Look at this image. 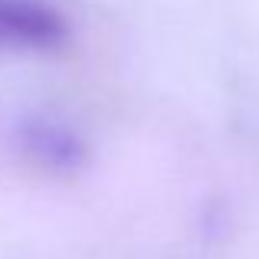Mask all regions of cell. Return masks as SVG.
Here are the masks:
<instances>
[{"mask_svg": "<svg viewBox=\"0 0 259 259\" xmlns=\"http://www.w3.org/2000/svg\"><path fill=\"white\" fill-rule=\"evenodd\" d=\"M13 151L26 171L50 181H76L89 167V141L56 115H30L13 132Z\"/></svg>", "mask_w": 259, "mask_h": 259, "instance_id": "6da1fadb", "label": "cell"}, {"mask_svg": "<svg viewBox=\"0 0 259 259\" xmlns=\"http://www.w3.org/2000/svg\"><path fill=\"white\" fill-rule=\"evenodd\" d=\"M69 39V20L50 0H0V50L59 53Z\"/></svg>", "mask_w": 259, "mask_h": 259, "instance_id": "7a4b0ae2", "label": "cell"}]
</instances>
